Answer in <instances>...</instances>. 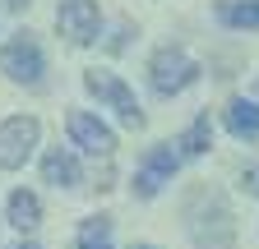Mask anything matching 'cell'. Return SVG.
<instances>
[{"label": "cell", "mask_w": 259, "mask_h": 249, "mask_svg": "<svg viewBox=\"0 0 259 249\" xmlns=\"http://www.w3.org/2000/svg\"><path fill=\"white\" fill-rule=\"evenodd\" d=\"M185 231L194 249H236V212L218 190H199L185 203Z\"/></svg>", "instance_id": "obj_1"}, {"label": "cell", "mask_w": 259, "mask_h": 249, "mask_svg": "<svg viewBox=\"0 0 259 249\" xmlns=\"http://www.w3.org/2000/svg\"><path fill=\"white\" fill-rule=\"evenodd\" d=\"M199 74H204V65L185 46H176V42L157 46L148 55V88H153V97H181L185 88L199 83Z\"/></svg>", "instance_id": "obj_2"}, {"label": "cell", "mask_w": 259, "mask_h": 249, "mask_svg": "<svg viewBox=\"0 0 259 249\" xmlns=\"http://www.w3.org/2000/svg\"><path fill=\"white\" fill-rule=\"evenodd\" d=\"M0 74H5L10 83H19V88H42L47 83V51H42V42L32 33H23V28L10 42H0Z\"/></svg>", "instance_id": "obj_3"}, {"label": "cell", "mask_w": 259, "mask_h": 249, "mask_svg": "<svg viewBox=\"0 0 259 249\" xmlns=\"http://www.w3.org/2000/svg\"><path fill=\"white\" fill-rule=\"evenodd\" d=\"M83 92L97 97L102 106H111L125 130H144V106H139L135 88H130L120 74H111V70H83Z\"/></svg>", "instance_id": "obj_4"}, {"label": "cell", "mask_w": 259, "mask_h": 249, "mask_svg": "<svg viewBox=\"0 0 259 249\" xmlns=\"http://www.w3.org/2000/svg\"><path fill=\"white\" fill-rule=\"evenodd\" d=\"M42 143V120L37 115H5L0 120V171H23Z\"/></svg>", "instance_id": "obj_5"}, {"label": "cell", "mask_w": 259, "mask_h": 249, "mask_svg": "<svg viewBox=\"0 0 259 249\" xmlns=\"http://www.w3.org/2000/svg\"><path fill=\"white\" fill-rule=\"evenodd\" d=\"M176 171H181V152H176L171 143H153V148L144 152V162L135 166L130 194H135L139 203H148V199H157V194L171 184V175H176Z\"/></svg>", "instance_id": "obj_6"}, {"label": "cell", "mask_w": 259, "mask_h": 249, "mask_svg": "<svg viewBox=\"0 0 259 249\" xmlns=\"http://www.w3.org/2000/svg\"><path fill=\"white\" fill-rule=\"evenodd\" d=\"M65 130H70L74 152H88V157H97V162L116 157V130L97 111H70L65 115Z\"/></svg>", "instance_id": "obj_7"}, {"label": "cell", "mask_w": 259, "mask_h": 249, "mask_svg": "<svg viewBox=\"0 0 259 249\" xmlns=\"http://www.w3.org/2000/svg\"><path fill=\"white\" fill-rule=\"evenodd\" d=\"M56 33L70 46H93L102 37V5H97V0H60Z\"/></svg>", "instance_id": "obj_8"}, {"label": "cell", "mask_w": 259, "mask_h": 249, "mask_svg": "<svg viewBox=\"0 0 259 249\" xmlns=\"http://www.w3.org/2000/svg\"><path fill=\"white\" fill-rule=\"evenodd\" d=\"M42 184H56V190H79L83 184V162L74 148H47L42 152Z\"/></svg>", "instance_id": "obj_9"}, {"label": "cell", "mask_w": 259, "mask_h": 249, "mask_svg": "<svg viewBox=\"0 0 259 249\" xmlns=\"http://www.w3.org/2000/svg\"><path fill=\"white\" fill-rule=\"evenodd\" d=\"M0 222H10L19 235L37 231V226H42V199L19 184V190H10V199H5V217H0Z\"/></svg>", "instance_id": "obj_10"}, {"label": "cell", "mask_w": 259, "mask_h": 249, "mask_svg": "<svg viewBox=\"0 0 259 249\" xmlns=\"http://www.w3.org/2000/svg\"><path fill=\"white\" fill-rule=\"evenodd\" d=\"M222 125H227V134L241 139V143H254L259 139V102L254 97H232L222 111Z\"/></svg>", "instance_id": "obj_11"}, {"label": "cell", "mask_w": 259, "mask_h": 249, "mask_svg": "<svg viewBox=\"0 0 259 249\" xmlns=\"http://www.w3.org/2000/svg\"><path fill=\"white\" fill-rule=\"evenodd\" d=\"M171 148L181 152V162H194V157H204V152L213 148V120H208V111H199L185 130L171 139Z\"/></svg>", "instance_id": "obj_12"}, {"label": "cell", "mask_w": 259, "mask_h": 249, "mask_svg": "<svg viewBox=\"0 0 259 249\" xmlns=\"http://www.w3.org/2000/svg\"><path fill=\"white\" fill-rule=\"evenodd\" d=\"M213 14L232 33H259V0H218Z\"/></svg>", "instance_id": "obj_13"}, {"label": "cell", "mask_w": 259, "mask_h": 249, "mask_svg": "<svg viewBox=\"0 0 259 249\" xmlns=\"http://www.w3.org/2000/svg\"><path fill=\"white\" fill-rule=\"evenodd\" d=\"M79 240H111V217H107V212H97V217H83V226H79Z\"/></svg>", "instance_id": "obj_14"}, {"label": "cell", "mask_w": 259, "mask_h": 249, "mask_svg": "<svg viewBox=\"0 0 259 249\" xmlns=\"http://www.w3.org/2000/svg\"><path fill=\"white\" fill-rule=\"evenodd\" d=\"M241 190H245L250 199H259V166H245V171H241Z\"/></svg>", "instance_id": "obj_15"}, {"label": "cell", "mask_w": 259, "mask_h": 249, "mask_svg": "<svg viewBox=\"0 0 259 249\" xmlns=\"http://www.w3.org/2000/svg\"><path fill=\"white\" fill-rule=\"evenodd\" d=\"M74 249H116V244H111V240H79Z\"/></svg>", "instance_id": "obj_16"}, {"label": "cell", "mask_w": 259, "mask_h": 249, "mask_svg": "<svg viewBox=\"0 0 259 249\" xmlns=\"http://www.w3.org/2000/svg\"><path fill=\"white\" fill-rule=\"evenodd\" d=\"M5 10H14V14H19V10H28V0H5Z\"/></svg>", "instance_id": "obj_17"}, {"label": "cell", "mask_w": 259, "mask_h": 249, "mask_svg": "<svg viewBox=\"0 0 259 249\" xmlns=\"http://www.w3.org/2000/svg\"><path fill=\"white\" fill-rule=\"evenodd\" d=\"M14 249H42V244H32V240H23V244H14Z\"/></svg>", "instance_id": "obj_18"}, {"label": "cell", "mask_w": 259, "mask_h": 249, "mask_svg": "<svg viewBox=\"0 0 259 249\" xmlns=\"http://www.w3.org/2000/svg\"><path fill=\"white\" fill-rule=\"evenodd\" d=\"M130 249H157V244H130Z\"/></svg>", "instance_id": "obj_19"}]
</instances>
